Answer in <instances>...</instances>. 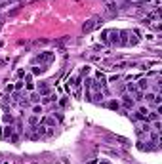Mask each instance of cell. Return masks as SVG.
Instances as JSON below:
<instances>
[{
    "label": "cell",
    "mask_w": 162,
    "mask_h": 164,
    "mask_svg": "<svg viewBox=\"0 0 162 164\" xmlns=\"http://www.w3.org/2000/svg\"><path fill=\"white\" fill-rule=\"evenodd\" d=\"M52 59H54V52H42V54H38V56L34 57L36 63H48V61H52Z\"/></svg>",
    "instance_id": "1"
},
{
    "label": "cell",
    "mask_w": 162,
    "mask_h": 164,
    "mask_svg": "<svg viewBox=\"0 0 162 164\" xmlns=\"http://www.w3.org/2000/svg\"><path fill=\"white\" fill-rule=\"evenodd\" d=\"M42 126H50V128H55L57 126V120H55V116H44V119L40 120Z\"/></svg>",
    "instance_id": "2"
},
{
    "label": "cell",
    "mask_w": 162,
    "mask_h": 164,
    "mask_svg": "<svg viewBox=\"0 0 162 164\" xmlns=\"http://www.w3.org/2000/svg\"><path fill=\"white\" fill-rule=\"evenodd\" d=\"M97 25H99V19H90L88 23H84L82 29H84V33H90V31H94Z\"/></svg>",
    "instance_id": "3"
},
{
    "label": "cell",
    "mask_w": 162,
    "mask_h": 164,
    "mask_svg": "<svg viewBox=\"0 0 162 164\" xmlns=\"http://www.w3.org/2000/svg\"><path fill=\"white\" fill-rule=\"evenodd\" d=\"M38 93L44 98V96H48L50 93V84L48 82H42V84H38Z\"/></svg>",
    "instance_id": "4"
},
{
    "label": "cell",
    "mask_w": 162,
    "mask_h": 164,
    "mask_svg": "<svg viewBox=\"0 0 162 164\" xmlns=\"http://www.w3.org/2000/svg\"><path fill=\"white\" fill-rule=\"evenodd\" d=\"M147 114H149V111L145 109V107H139L135 111V119H139V120H147Z\"/></svg>",
    "instance_id": "5"
},
{
    "label": "cell",
    "mask_w": 162,
    "mask_h": 164,
    "mask_svg": "<svg viewBox=\"0 0 162 164\" xmlns=\"http://www.w3.org/2000/svg\"><path fill=\"white\" fill-rule=\"evenodd\" d=\"M96 82H97V84L103 88V86L107 84V78H105V75H103V73H96Z\"/></svg>",
    "instance_id": "6"
},
{
    "label": "cell",
    "mask_w": 162,
    "mask_h": 164,
    "mask_svg": "<svg viewBox=\"0 0 162 164\" xmlns=\"http://www.w3.org/2000/svg\"><path fill=\"white\" fill-rule=\"evenodd\" d=\"M137 90H139V92L149 90V80H147V78H141V80H139V84H137Z\"/></svg>",
    "instance_id": "7"
},
{
    "label": "cell",
    "mask_w": 162,
    "mask_h": 164,
    "mask_svg": "<svg viewBox=\"0 0 162 164\" xmlns=\"http://www.w3.org/2000/svg\"><path fill=\"white\" fill-rule=\"evenodd\" d=\"M122 101H124V107H126V109H132V107L135 105V101H133L130 96H124V99H122Z\"/></svg>",
    "instance_id": "8"
},
{
    "label": "cell",
    "mask_w": 162,
    "mask_h": 164,
    "mask_svg": "<svg viewBox=\"0 0 162 164\" xmlns=\"http://www.w3.org/2000/svg\"><path fill=\"white\" fill-rule=\"evenodd\" d=\"M13 134V126L12 124H8L6 126V130H4V134H2V137H6V139H10V135Z\"/></svg>",
    "instance_id": "9"
},
{
    "label": "cell",
    "mask_w": 162,
    "mask_h": 164,
    "mask_svg": "<svg viewBox=\"0 0 162 164\" xmlns=\"http://www.w3.org/2000/svg\"><path fill=\"white\" fill-rule=\"evenodd\" d=\"M107 107H109V109H112V111H118V109H120V103H118V101H109V103H107Z\"/></svg>",
    "instance_id": "10"
},
{
    "label": "cell",
    "mask_w": 162,
    "mask_h": 164,
    "mask_svg": "<svg viewBox=\"0 0 162 164\" xmlns=\"http://www.w3.org/2000/svg\"><path fill=\"white\" fill-rule=\"evenodd\" d=\"M42 111H44V109H42V105H38V103L33 107V114H36V116H40V114H42Z\"/></svg>",
    "instance_id": "11"
},
{
    "label": "cell",
    "mask_w": 162,
    "mask_h": 164,
    "mask_svg": "<svg viewBox=\"0 0 162 164\" xmlns=\"http://www.w3.org/2000/svg\"><path fill=\"white\" fill-rule=\"evenodd\" d=\"M40 98H42L40 93H31V98H29V99H31L33 103H40Z\"/></svg>",
    "instance_id": "12"
},
{
    "label": "cell",
    "mask_w": 162,
    "mask_h": 164,
    "mask_svg": "<svg viewBox=\"0 0 162 164\" xmlns=\"http://www.w3.org/2000/svg\"><path fill=\"white\" fill-rule=\"evenodd\" d=\"M44 71H46V67H42V65H40V67H33V73H34V75H42Z\"/></svg>",
    "instance_id": "13"
},
{
    "label": "cell",
    "mask_w": 162,
    "mask_h": 164,
    "mask_svg": "<svg viewBox=\"0 0 162 164\" xmlns=\"http://www.w3.org/2000/svg\"><path fill=\"white\" fill-rule=\"evenodd\" d=\"M29 124H31V126H36V124H38V116H36V114H33L31 119H29Z\"/></svg>",
    "instance_id": "14"
},
{
    "label": "cell",
    "mask_w": 162,
    "mask_h": 164,
    "mask_svg": "<svg viewBox=\"0 0 162 164\" xmlns=\"http://www.w3.org/2000/svg\"><path fill=\"white\" fill-rule=\"evenodd\" d=\"M2 120L8 122V124H12V122H13V116H12V114H4V116H2Z\"/></svg>",
    "instance_id": "15"
},
{
    "label": "cell",
    "mask_w": 162,
    "mask_h": 164,
    "mask_svg": "<svg viewBox=\"0 0 162 164\" xmlns=\"http://www.w3.org/2000/svg\"><path fill=\"white\" fill-rule=\"evenodd\" d=\"M10 139H12V143H15V141H17V139H19V135H17V134L13 132V134L10 135Z\"/></svg>",
    "instance_id": "16"
},
{
    "label": "cell",
    "mask_w": 162,
    "mask_h": 164,
    "mask_svg": "<svg viewBox=\"0 0 162 164\" xmlns=\"http://www.w3.org/2000/svg\"><path fill=\"white\" fill-rule=\"evenodd\" d=\"M25 88H27V90H34V84H33V80H31V82H25Z\"/></svg>",
    "instance_id": "17"
},
{
    "label": "cell",
    "mask_w": 162,
    "mask_h": 164,
    "mask_svg": "<svg viewBox=\"0 0 162 164\" xmlns=\"http://www.w3.org/2000/svg\"><path fill=\"white\" fill-rule=\"evenodd\" d=\"M13 88H15V90H21V88H23V82H17V84H15Z\"/></svg>",
    "instance_id": "18"
},
{
    "label": "cell",
    "mask_w": 162,
    "mask_h": 164,
    "mask_svg": "<svg viewBox=\"0 0 162 164\" xmlns=\"http://www.w3.org/2000/svg\"><path fill=\"white\" fill-rule=\"evenodd\" d=\"M99 164H111V162H109V160H101Z\"/></svg>",
    "instance_id": "19"
},
{
    "label": "cell",
    "mask_w": 162,
    "mask_h": 164,
    "mask_svg": "<svg viewBox=\"0 0 162 164\" xmlns=\"http://www.w3.org/2000/svg\"><path fill=\"white\" fill-rule=\"evenodd\" d=\"M88 164H96V160H90V162H88Z\"/></svg>",
    "instance_id": "20"
}]
</instances>
